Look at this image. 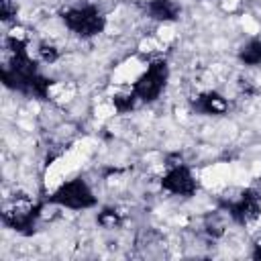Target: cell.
Instances as JSON below:
<instances>
[{"label":"cell","instance_id":"9","mask_svg":"<svg viewBox=\"0 0 261 261\" xmlns=\"http://www.w3.org/2000/svg\"><path fill=\"white\" fill-rule=\"evenodd\" d=\"M57 47L55 45H51V43H41L39 45V57L43 59V61H47V63H51V61H55L57 59Z\"/></svg>","mask_w":261,"mask_h":261},{"label":"cell","instance_id":"1","mask_svg":"<svg viewBox=\"0 0 261 261\" xmlns=\"http://www.w3.org/2000/svg\"><path fill=\"white\" fill-rule=\"evenodd\" d=\"M63 22L65 27L80 35V37H94L98 33H102L106 20L102 16V12L96 6H77V8H69L63 14Z\"/></svg>","mask_w":261,"mask_h":261},{"label":"cell","instance_id":"6","mask_svg":"<svg viewBox=\"0 0 261 261\" xmlns=\"http://www.w3.org/2000/svg\"><path fill=\"white\" fill-rule=\"evenodd\" d=\"M147 10H149V16L151 18L161 20V22L175 20L177 14H179V6L173 0H151L147 4Z\"/></svg>","mask_w":261,"mask_h":261},{"label":"cell","instance_id":"2","mask_svg":"<svg viewBox=\"0 0 261 261\" xmlns=\"http://www.w3.org/2000/svg\"><path fill=\"white\" fill-rule=\"evenodd\" d=\"M53 202H57L63 208L86 210L96 204V196L84 179H71L59 186V190L53 194Z\"/></svg>","mask_w":261,"mask_h":261},{"label":"cell","instance_id":"3","mask_svg":"<svg viewBox=\"0 0 261 261\" xmlns=\"http://www.w3.org/2000/svg\"><path fill=\"white\" fill-rule=\"evenodd\" d=\"M165 82H167V65H165V61H153L147 67V71L135 82L133 92H135V96L139 100L153 102L163 92Z\"/></svg>","mask_w":261,"mask_h":261},{"label":"cell","instance_id":"8","mask_svg":"<svg viewBox=\"0 0 261 261\" xmlns=\"http://www.w3.org/2000/svg\"><path fill=\"white\" fill-rule=\"evenodd\" d=\"M245 65H259L261 63V39H251L239 53Z\"/></svg>","mask_w":261,"mask_h":261},{"label":"cell","instance_id":"4","mask_svg":"<svg viewBox=\"0 0 261 261\" xmlns=\"http://www.w3.org/2000/svg\"><path fill=\"white\" fill-rule=\"evenodd\" d=\"M161 186L175 196H192L196 192V179L186 165H173L167 169V173L161 177Z\"/></svg>","mask_w":261,"mask_h":261},{"label":"cell","instance_id":"7","mask_svg":"<svg viewBox=\"0 0 261 261\" xmlns=\"http://www.w3.org/2000/svg\"><path fill=\"white\" fill-rule=\"evenodd\" d=\"M196 108L204 114H224L228 108V102L224 100V96L216 94V92H206L198 96Z\"/></svg>","mask_w":261,"mask_h":261},{"label":"cell","instance_id":"10","mask_svg":"<svg viewBox=\"0 0 261 261\" xmlns=\"http://www.w3.org/2000/svg\"><path fill=\"white\" fill-rule=\"evenodd\" d=\"M98 220H100V224H104V226H114V224L118 222V216H116L114 210H104V212L98 216Z\"/></svg>","mask_w":261,"mask_h":261},{"label":"cell","instance_id":"5","mask_svg":"<svg viewBox=\"0 0 261 261\" xmlns=\"http://www.w3.org/2000/svg\"><path fill=\"white\" fill-rule=\"evenodd\" d=\"M261 214V200L255 192L247 190L243 192L232 204H230V216L241 222V224H249L253 220H257Z\"/></svg>","mask_w":261,"mask_h":261}]
</instances>
